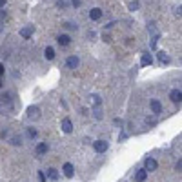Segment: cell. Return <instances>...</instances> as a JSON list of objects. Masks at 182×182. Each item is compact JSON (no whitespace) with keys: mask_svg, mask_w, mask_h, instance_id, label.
Returning <instances> with one entry per match:
<instances>
[{"mask_svg":"<svg viewBox=\"0 0 182 182\" xmlns=\"http://www.w3.org/2000/svg\"><path fill=\"white\" fill-rule=\"evenodd\" d=\"M153 64V58H151V55L150 53H142V58H140V66H151Z\"/></svg>","mask_w":182,"mask_h":182,"instance_id":"ba28073f","label":"cell"},{"mask_svg":"<svg viewBox=\"0 0 182 182\" xmlns=\"http://www.w3.org/2000/svg\"><path fill=\"white\" fill-rule=\"evenodd\" d=\"M150 107H151V113H153V115H159V113H162V104L159 102V100H151Z\"/></svg>","mask_w":182,"mask_h":182,"instance_id":"277c9868","label":"cell"},{"mask_svg":"<svg viewBox=\"0 0 182 182\" xmlns=\"http://www.w3.org/2000/svg\"><path fill=\"white\" fill-rule=\"evenodd\" d=\"M93 148H95L96 153H106L109 144H107L106 140H96V142H93Z\"/></svg>","mask_w":182,"mask_h":182,"instance_id":"6da1fadb","label":"cell"},{"mask_svg":"<svg viewBox=\"0 0 182 182\" xmlns=\"http://www.w3.org/2000/svg\"><path fill=\"white\" fill-rule=\"evenodd\" d=\"M33 33H35V27H33V26H26V27L20 29V37L22 38H29Z\"/></svg>","mask_w":182,"mask_h":182,"instance_id":"8992f818","label":"cell"},{"mask_svg":"<svg viewBox=\"0 0 182 182\" xmlns=\"http://www.w3.org/2000/svg\"><path fill=\"white\" fill-rule=\"evenodd\" d=\"M2 31H4V22L0 20V33H2Z\"/></svg>","mask_w":182,"mask_h":182,"instance_id":"1f68e13d","label":"cell"},{"mask_svg":"<svg viewBox=\"0 0 182 182\" xmlns=\"http://www.w3.org/2000/svg\"><path fill=\"white\" fill-rule=\"evenodd\" d=\"M0 75H4V64H0Z\"/></svg>","mask_w":182,"mask_h":182,"instance_id":"d6a6232c","label":"cell"},{"mask_svg":"<svg viewBox=\"0 0 182 182\" xmlns=\"http://www.w3.org/2000/svg\"><path fill=\"white\" fill-rule=\"evenodd\" d=\"M80 64V60H78V57L76 55H71V57H67V60H66V66L69 67V69H76Z\"/></svg>","mask_w":182,"mask_h":182,"instance_id":"7a4b0ae2","label":"cell"},{"mask_svg":"<svg viewBox=\"0 0 182 182\" xmlns=\"http://www.w3.org/2000/svg\"><path fill=\"white\" fill-rule=\"evenodd\" d=\"M175 170H177V171H180V170H182V160H180V159H179V162H177V166H175Z\"/></svg>","mask_w":182,"mask_h":182,"instance_id":"83f0119b","label":"cell"},{"mask_svg":"<svg viewBox=\"0 0 182 182\" xmlns=\"http://www.w3.org/2000/svg\"><path fill=\"white\" fill-rule=\"evenodd\" d=\"M62 171H64V175L67 177V179H71L73 175H75V168H73V164H64V168H62Z\"/></svg>","mask_w":182,"mask_h":182,"instance_id":"52a82bcc","label":"cell"},{"mask_svg":"<svg viewBox=\"0 0 182 182\" xmlns=\"http://www.w3.org/2000/svg\"><path fill=\"white\" fill-rule=\"evenodd\" d=\"M100 17H102V9L95 7V9L89 11V18H91V20H100Z\"/></svg>","mask_w":182,"mask_h":182,"instance_id":"7c38bea8","label":"cell"},{"mask_svg":"<svg viewBox=\"0 0 182 182\" xmlns=\"http://www.w3.org/2000/svg\"><path fill=\"white\" fill-rule=\"evenodd\" d=\"M170 98H171L173 102H179V104H180V100H182V91H180V89H173L171 93H170Z\"/></svg>","mask_w":182,"mask_h":182,"instance_id":"9c48e42d","label":"cell"},{"mask_svg":"<svg viewBox=\"0 0 182 182\" xmlns=\"http://www.w3.org/2000/svg\"><path fill=\"white\" fill-rule=\"evenodd\" d=\"M144 164H146V168H144L146 171H155V170H157V166H159L157 160H155V159H151V157H150V159H146Z\"/></svg>","mask_w":182,"mask_h":182,"instance_id":"5b68a950","label":"cell"},{"mask_svg":"<svg viewBox=\"0 0 182 182\" xmlns=\"http://www.w3.org/2000/svg\"><path fill=\"white\" fill-rule=\"evenodd\" d=\"M27 137H29V139H35V137H37V129L29 128V129H27Z\"/></svg>","mask_w":182,"mask_h":182,"instance_id":"d6986e66","label":"cell"},{"mask_svg":"<svg viewBox=\"0 0 182 182\" xmlns=\"http://www.w3.org/2000/svg\"><path fill=\"white\" fill-rule=\"evenodd\" d=\"M27 117L31 118V120L40 118V109H38L37 106H29V107H27Z\"/></svg>","mask_w":182,"mask_h":182,"instance_id":"3957f363","label":"cell"},{"mask_svg":"<svg viewBox=\"0 0 182 182\" xmlns=\"http://www.w3.org/2000/svg\"><path fill=\"white\" fill-rule=\"evenodd\" d=\"M137 7H139V2H137V0H135V2H131V4H129V9H137Z\"/></svg>","mask_w":182,"mask_h":182,"instance_id":"4316f807","label":"cell"},{"mask_svg":"<svg viewBox=\"0 0 182 182\" xmlns=\"http://www.w3.org/2000/svg\"><path fill=\"white\" fill-rule=\"evenodd\" d=\"M44 153H47V144L46 142H40L37 146V155H44Z\"/></svg>","mask_w":182,"mask_h":182,"instance_id":"2e32d148","label":"cell"},{"mask_svg":"<svg viewBox=\"0 0 182 182\" xmlns=\"http://www.w3.org/2000/svg\"><path fill=\"white\" fill-rule=\"evenodd\" d=\"M155 122H157V120H155V118H146V124H148V126H153V124H155Z\"/></svg>","mask_w":182,"mask_h":182,"instance_id":"484cf974","label":"cell"},{"mask_svg":"<svg viewBox=\"0 0 182 182\" xmlns=\"http://www.w3.org/2000/svg\"><path fill=\"white\" fill-rule=\"evenodd\" d=\"M6 2H7V0H0V7H4V6H6Z\"/></svg>","mask_w":182,"mask_h":182,"instance_id":"4dcf8cb0","label":"cell"},{"mask_svg":"<svg viewBox=\"0 0 182 182\" xmlns=\"http://www.w3.org/2000/svg\"><path fill=\"white\" fill-rule=\"evenodd\" d=\"M71 4H73V6H80V4H82V0H71Z\"/></svg>","mask_w":182,"mask_h":182,"instance_id":"f1b7e54d","label":"cell"},{"mask_svg":"<svg viewBox=\"0 0 182 182\" xmlns=\"http://www.w3.org/2000/svg\"><path fill=\"white\" fill-rule=\"evenodd\" d=\"M0 86H2V82H0Z\"/></svg>","mask_w":182,"mask_h":182,"instance_id":"836d02e7","label":"cell"},{"mask_svg":"<svg viewBox=\"0 0 182 182\" xmlns=\"http://www.w3.org/2000/svg\"><path fill=\"white\" fill-rule=\"evenodd\" d=\"M57 6H58V7H67V6H69V2H67V0H58V2H57Z\"/></svg>","mask_w":182,"mask_h":182,"instance_id":"ffe728a7","label":"cell"},{"mask_svg":"<svg viewBox=\"0 0 182 182\" xmlns=\"http://www.w3.org/2000/svg\"><path fill=\"white\" fill-rule=\"evenodd\" d=\"M159 60H160L162 64H170V55L166 53V51H159Z\"/></svg>","mask_w":182,"mask_h":182,"instance_id":"9a60e30c","label":"cell"},{"mask_svg":"<svg viewBox=\"0 0 182 182\" xmlns=\"http://www.w3.org/2000/svg\"><path fill=\"white\" fill-rule=\"evenodd\" d=\"M93 113H95V118H102V111H100V107H95Z\"/></svg>","mask_w":182,"mask_h":182,"instance_id":"7402d4cb","label":"cell"},{"mask_svg":"<svg viewBox=\"0 0 182 182\" xmlns=\"http://www.w3.org/2000/svg\"><path fill=\"white\" fill-rule=\"evenodd\" d=\"M57 42L66 47V46H69V44H71V37H69V35H60V37L57 38Z\"/></svg>","mask_w":182,"mask_h":182,"instance_id":"30bf717a","label":"cell"},{"mask_svg":"<svg viewBox=\"0 0 182 182\" xmlns=\"http://www.w3.org/2000/svg\"><path fill=\"white\" fill-rule=\"evenodd\" d=\"M64 27H67V29H76V26H75V24H71V22H66Z\"/></svg>","mask_w":182,"mask_h":182,"instance_id":"cb8c5ba5","label":"cell"},{"mask_svg":"<svg viewBox=\"0 0 182 182\" xmlns=\"http://www.w3.org/2000/svg\"><path fill=\"white\" fill-rule=\"evenodd\" d=\"M11 144H13V146H20V144H22L20 137H13V139H11Z\"/></svg>","mask_w":182,"mask_h":182,"instance_id":"44dd1931","label":"cell"},{"mask_svg":"<svg viewBox=\"0 0 182 182\" xmlns=\"http://www.w3.org/2000/svg\"><path fill=\"white\" fill-rule=\"evenodd\" d=\"M44 57H46L47 60H53V58H55V49H53V47H46V51H44Z\"/></svg>","mask_w":182,"mask_h":182,"instance_id":"e0dca14e","label":"cell"},{"mask_svg":"<svg viewBox=\"0 0 182 182\" xmlns=\"http://www.w3.org/2000/svg\"><path fill=\"white\" fill-rule=\"evenodd\" d=\"M58 177H60V175H58V171H57L55 168H49V170H47V177H46V179H49V180H58Z\"/></svg>","mask_w":182,"mask_h":182,"instance_id":"5bb4252c","label":"cell"},{"mask_svg":"<svg viewBox=\"0 0 182 182\" xmlns=\"http://www.w3.org/2000/svg\"><path fill=\"white\" fill-rule=\"evenodd\" d=\"M9 93H4V95H2V96H0V100H2V102H9Z\"/></svg>","mask_w":182,"mask_h":182,"instance_id":"603a6c76","label":"cell"},{"mask_svg":"<svg viewBox=\"0 0 182 182\" xmlns=\"http://www.w3.org/2000/svg\"><path fill=\"white\" fill-rule=\"evenodd\" d=\"M38 180H40V182L47 180V179H46V175H44V171H38Z\"/></svg>","mask_w":182,"mask_h":182,"instance_id":"d4e9b609","label":"cell"},{"mask_svg":"<svg viewBox=\"0 0 182 182\" xmlns=\"http://www.w3.org/2000/svg\"><path fill=\"white\" fill-rule=\"evenodd\" d=\"M2 18H6V11H0V20Z\"/></svg>","mask_w":182,"mask_h":182,"instance_id":"f546056e","label":"cell"},{"mask_svg":"<svg viewBox=\"0 0 182 182\" xmlns=\"http://www.w3.org/2000/svg\"><path fill=\"white\" fill-rule=\"evenodd\" d=\"M146 177H148V171H146V170H139V171L135 173V180L137 182H144Z\"/></svg>","mask_w":182,"mask_h":182,"instance_id":"4fadbf2b","label":"cell"},{"mask_svg":"<svg viewBox=\"0 0 182 182\" xmlns=\"http://www.w3.org/2000/svg\"><path fill=\"white\" fill-rule=\"evenodd\" d=\"M89 100H91L95 106H100V96H98V95H91V96H89Z\"/></svg>","mask_w":182,"mask_h":182,"instance_id":"ac0fdd59","label":"cell"},{"mask_svg":"<svg viewBox=\"0 0 182 182\" xmlns=\"http://www.w3.org/2000/svg\"><path fill=\"white\" fill-rule=\"evenodd\" d=\"M62 131H64V133H71V131H73V124H71L69 118H64V120H62Z\"/></svg>","mask_w":182,"mask_h":182,"instance_id":"8fae6325","label":"cell"}]
</instances>
